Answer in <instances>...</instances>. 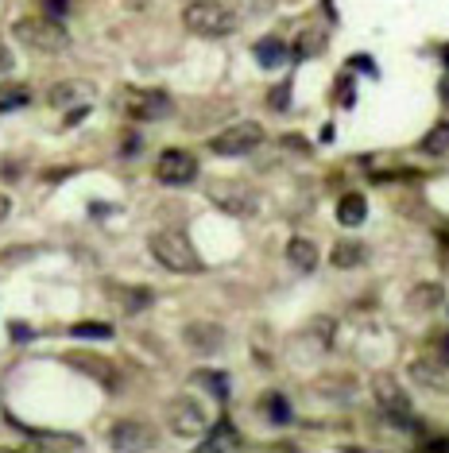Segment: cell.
I'll list each match as a JSON object with an SVG mask.
<instances>
[{
	"label": "cell",
	"mask_w": 449,
	"mask_h": 453,
	"mask_svg": "<svg viewBox=\"0 0 449 453\" xmlns=\"http://www.w3.org/2000/svg\"><path fill=\"white\" fill-rule=\"evenodd\" d=\"M43 8H47V16H63L66 12V8H70V0H43Z\"/></svg>",
	"instance_id": "30"
},
{
	"label": "cell",
	"mask_w": 449,
	"mask_h": 453,
	"mask_svg": "<svg viewBox=\"0 0 449 453\" xmlns=\"http://www.w3.org/2000/svg\"><path fill=\"white\" fill-rule=\"evenodd\" d=\"M418 148H422L426 156H449V120H445V125L438 120V125L426 132L422 140H418Z\"/></svg>",
	"instance_id": "22"
},
{
	"label": "cell",
	"mask_w": 449,
	"mask_h": 453,
	"mask_svg": "<svg viewBox=\"0 0 449 453\" xmlns=\"http://www.w3.org/2000/svg\"><path fill=\"white\" fill-rule=\"evenodd\" d=\"M12 35L27 50H39V55H63V50L70 47V32L58 24L55 16H24V19H16Z\"/></svg>",
	"instance_id": "3"
},
{
	"label": "cell",
	"mask_w": 449,
	"mask_h": 453,
	"mask_svg": "<svg viewBox=\"0 0 449 453\" xmlns=\"http://www.w3.org/2000/svg\"><path fill=\"white\" fill-rule=\"evenodd\" d=\"M206 198L217 205L221 213H229V218H252V213L260 210V198L252 187H244L237 179H213L206 182Z\"/></svg>",
	"instance_id": "5"
},
{
	"label": "cell",
	"mask_w": 449,
	"mask_h": 453,
	"mask_svg": "<svg viewBox=\"0 0 449 453\" xmlns=\"http://www.w3.org/2000/svg\"><path fill=\"white\" fill-rule=\"evenodd\" d=\"M148 249H151V256H156V264H163L167 272H175V275H198L202 272V256L194 252L186 233H179V229L151 233Z\"/></svg>",
	"instance_id": "2"
},
{
	"label": "cell",
	"mask_w": 449,
	"mask_h": 453,
	"mask_svg": "<svg viewBox=\"0 0 449 453\" xmlns=\"http://www.w3.org/2000/svg\"><path fill=\"white\" fill-rule=\"evenodd\" d=\"M32 446L35 449H81L86 441H81L78 434H35Z\"/></svg>",
	"instance_id": "23"
},
{
	"label": "cell",
	"mask_w": 449,
	"mask_h": 453,
	"mask_svg": "<svg viewBox=\"0 0 449 453\" xmlns=\"http://www.w3.org/2000/svg\"><path fill=\"white\" fill-rule=\"evenodd\" d=\"M117 109L125 112L132 120H163L171 117V97L159 94V89H125V94L117 97Z\"/></svg>",
	"instance_id": "8"
},
{
	"label": "cell",
	"mask_w": 449,
	"mask_h": 453,
	"mask_svg": "<svg viewBox=\"0 0 449 453\" xmlns=\"http://www.w3.org/2000/svg\"><path fill=\"white\" fill-rule=\"evenodd\" d=\"M112 446L117 449H156V434H151L148 422L120 418L117 426H112Z\"/></svg>",
	"instance_id": "11"
},
{
	"label": "cell",
	"mask_w": 449,
	"mask_h": 453,
	"mask_svg": "<svg viewBox=\"0 0 449 453\" xmlns=\"http://www.w3.org/2000/svg\"><path fill=\"white\" fill-rule=\"evenodd\" d=\"M182 342H186L194 353L202 357H213L217 349L224 345V329L217 322H190L186 329H182Z\"/></svg>",
	"instance_id": "12"
},
{
	"label": "cell",
	"mask_w": 449,
	"mask_h": 453,
	"mask_svg": "<svg viewBox=\"0 0 449 453\" xmlns=\"http://www.w3.org/2000/svg\"><path fill=\"white\" fill-rule=\"evenodd\" d=\"M445 303V291L438 283H418V287H411V295H407V306L411 311H434V306H442Z\"/></svg>",
	"instance_id": "18"
},
{
	"label": "cell",
	"mask_w": 449,
	"mask_h": 453,
	"mask_svg": "<svg viewBox=\"0 0 449 453\" xmlns=\"http://www.w3.org/2000/svg\"><path fill=\"white\" fill-rule=\"evenodd\" d=\"M411 380L430 391H449V360L445 357H415Z\"/></svg>",
	"instance_id": "10"
},
{
	"label": "cell",
	"mask_w": 449,
	"mask_h": 453,
	"mask_svg": "<svg viewBox=\"0 0 449 453\" xmlns=\"http://www.w3.org/2000/svg\"><path fill=\"white\" fill-rule=\"evenodd\" d=\"M12 66H16V58L8 55V43H4V39H0V74H8V70H12Z\"/></svg>",
	"instance_id": "31"
},
{
	"label": "cell",
	"mask_w": 449,
	"mask_h": 453,
	"mask_svg": "<svg viewBox=\"0 0 449 453\" xmlns=\"http://www.w3.org/2000/svg\"><path fill=\"white\" fill-rule=\"evenodd\" d=\"M330 260H333V267H341V272H345V267H361L364 260H369V249H364L361 241H341L333 249Z\"/></svg>",
	"instance_id": "20"
},
{
	"label": "cell",
	"mask_w": 449,
	"mask_h": 453,
	"mask_svg": "<svg viewBox=\"0 0 449 453\" xmlns=\"http://www.w3.org/2000/svg\"><path fill=\"white\" fill-rule=\"evenodd\" d=\"M287 264L299 272H318V244L310 236H291L287 241Z\"/></svg>",
	"instance_id": "14"
},
{
	"label": "cell",
	"mask_w": 449,
	"mask_h": 453,
	"mask_svg": "<svg viewBox=\"0 0 449 453\" xmlns=\"http://www.w3.org/2000/svg\"><path fill=\"white\" fill-rule=\"evenodd\" d=\"M47 101L55 109H81L89 101V86H86V81H58V86L50 89Z\"/></svg>",
	"instance_id": "15"
},
{
	"label": "cell",
	"mask_w": 449,
	"mask_h": 453,
	"mask_svg": "<svg viewBox=\"0 0 449 453\" xmlns=\"http://www.w3.org/2000/svg\"><path fill=\"white\" fill-rule=\"evenodd\" d=\"M442 63L449 66V47H442Z\"/></svg>",
	"instance_id": "35"
},
{
	"label": "cell",
	"mask_w": 449,
	"mask_h": 453,
	"mask_svg": "<svg viewBox=\"0 0 449 453\" xmlns=\"http://www.w3.org/2000/svg\"><path fill=\"white\" fill-rule=\"evenodd\" d=\"M112 298H117V306L125 314H140V311H148L156 295H151L148 287H112Z\"/></svg>",
	"instance_id": "16"
},
{
	"label": "cell",
	"mask_w": 449,
	"mask_h": 453,
	"mask_svg": "<svg viewBox=\"0 0 449 453\" xmlns=\"http://www.w3.org/2000/svg\"><path fill=\"white\" fill-rule=\"evenodd\" d=\"M19 105H27V89L24 86L0 89V112H4V109H19Z\"/></svg>",
	"instance_id": "26"
},
{
	"label": "cell",
	"mask_w": 449,
	"mask_h": 453,
	"mask_svg": "<svg viewBox=\"0 0 449 453\" xmlns=\"http://www.w3.org/2000/svg\"><path fill=\"white\" fill-rule=\"evenodd\" d=\"M167 426L179 438H202L209 430V415L194 395H179L167 403Z\"/></svg>",
	"instance_id": "7"
},
{
	"label": "cell",
	"mask_w": 449,
	"mask_h": 453,
	"mask_svg": "<svg viewBox=\"0 0 449 453\" xmlns=\"http://www.w3.org/2000/svg\"><path fill=\"white\" fill-rule=\"evenodd\" d=\"M364 218H369V202H364V194H345L341 202H337V221L356 229Z\"/></svg>",
	"instance_id": "19"
},
{
	"label": "cell",
	"mask_w": 449,
	"mask_h": 453,
	"mask_svg": "<svg viewBox=\"0 0 449 453\" xmlns=\"http://www.w3.org/2000/svg\"><path fill=\"white\" fill-rule=\"evenodd\" d=\"M70 334H74V337H101V342H109L112 326L109 322H78V326H70Z\"/></svg>",
	"instance_id": "24"
},
{
	"label": "cell",
	"mask_w": 449,
	"mask_h": 453,
	"mask_svg": "<svg viewBox=\"0 0 449 453\" xmlns=\"http://www.w3.org/2000/svg\"><path fill=\"white\" fill-rule=\"evenodd\" d=\"M221 449H244V438L229 426V422H217L213 434L202 438V453H221Z\"/></svg>",
	"instance_id": "17"
},
{
	"label": "cell",
	"mask_w": 449,
	"mask_h": 453,
	"mask_svg": "<svg viewBox=\"0 0 449 453\" xmlns=\"http://www.w3.org/2000/svg\"><path fill=\"white\" fill-rule=\"evenodd\" d=\"M445 267H449V249H445Z\"/></svg>",
	"instance_id": "36"
},
{
	"label": "cell",
	"mask_w": 449,
	"mask_h": 453,
	"mask_svg": "<svg viewBox=\"0 0 449 453\" xmlns=\"http://www.w3.org/2000/svg\"><path fill=\"white\" fill-rule=\"evenodd\" d=\"M322 43H325V39H322V35L306 32V35L299 39V47H294V55H299V58H310V55H314V50H322Z\"/></svg>",
	"instance_id": "29"
},
{
	"label": "cell",
	"mask_w": 449,
	"mask_h": 453,
	"mask_svg": "<svg viewBox=\"0 0 449 453\" xmlns=\"http://www.w3.org/2000/svg\"><path fill=\"white\" fill-rule=\"evenodd\" d=\"M8 213H12V198H8V194H0V221H8Z\"/></svg>",
	"instance_id": "32"
},
{
	"label": "cell",
	"mask_w": 449,
	"mask_h": 453,
	"mask_svg": "<svg viewBox=\"0 0 449 453\" xmlns=\"http://www.w3.org/2000/svg\"><path fill=\"white\" fill-rule=\"evenodd\" d=\"M310 337L318 342L322 349L333 345V318H318V322H310Z\"/></svg>",
	"instance_id": "27"
},
{
	"label": "cell",
	"mask_w": 449,
	"mask_h": 453,
	"mask_svg": "<svg viewBox=\"0 0 449 453\" xmlns=\"http://www.w3.org/2000/svg\"><path fill=\"white\" fill-rule=\"evenodd\" d=\"M372 399L380 407V415L392 422L395 430H411L415 426V407H411V395L400 388V380L387 376V372H376L372 376Z\"/></svg>",
	"instance_id": "4"
},
{
	"label": "cell",
	"mask_w": 449,
	"mask_h": 453,
	"mask_svg": "<svg viewBox=\"0 0 449 453\" xmlns=\"http://www.w3.org/2000/svg\"><path fill=\"white\" fill-rule=\"evenodd\" d=\"M442 101H445V105H449V78L442 81Z\"/></svg>",
	"instance_id": "34"
},
{
	"label": "cell",
	"mask_w": 449,
	"mask_h": 453,
	"mask_svg": "<svg viewBox=\"0 0 449 453\" xmlns=\"http://www.w3.org/2000/svg\"><path fill=\"white\" fill-rule=\"evenodd\" d=\"M237 8L221 4V0H194V4L182 8V24L186 32L202 35V39H221L237 32Z\"/></svg>",
	"instance_id": "1"
},
{
	"label": "cell",
	"mask_w": 449,
	"mask_h": 453,
	"mask_svg": "<svg viewBox=\"0 0 449 453\" xmlns=\"http://www.w3.org/2000/svg\"><path fill=\"white\" fill-rule=\"evenodd\" d=\"M275 4H279V0H240L237 16H263V12H271Z\"/></svg>",
	"instance_id": "28"
},
{
	"label": "cell",
	"mask_w": 449,
	"mask_h": 453,
	"mask_svg": "<svg viewBox=\"0 0 449 453\" xmlns=\"http://www.w3.org/2000/svg\"><path fill=\"white\" fill-rule=\"evenodd\" d=\"M194 384L209 388L213 395H229V380H224L221 372H194Z\"/></svg>",
	"instance_id": "25"
},
{
	"label": "cell",
	"mask_w": 449,
	"mask_h": 453,
	"mask_svg": "<svg viewBox=\"0 0 449 453\" xmlns=\"http://www.w3.org/2000/svg\"><path fill=\"white\" fill-rule=\"evenodd\" d=\"M66 365L78 368V372H86V376H94V380H101L109 391L120 388V376H117V368H112V360H101V357H89V353H70Z\"/></svg>",
	"instance_id": "13"
},
{
	"label": "cell",
	"mask_w": 449,
	"mask_h": 453,
	"mask_svg": "<svg viewBox=\"0 0 449 453\" xmlns=\"http://www.w3.org/2000/svg\"><path fill=\"white\" fill-rule=\"evenodd\" d=\"M256 58H260V66H283L287 63V43L283 39H275V35H268V39H260L256 43Z\"/></svg>",
	"instance_id": "21"
},
{
	"label": "cell",
	"mask_w": 449,
	"mask_h": 453,
	"mask_svg": "<svg viewBox=\"0 0 449 453\" xmlns=\"http://www.w3.org/2000/svg\"><path fill=\"white\" fill-rule=\"evenodd\" d=\"M263 143V125L256 120H240V125H229L224 132L209 140V148L217 151V156H229V159H240V156H252Z\"/></svg>",
	"instance_id": "6"
},
{
	"label": "cell",
	"mask_w": 449,
	"mask_h": 453,
	"mask_svg": "<svg viewBox=\"0 0 449 453\" xmlns=\"http://www.w3.org/2000/svg\"><path fill=\"white\" fill-rule=\"evenodd\" d=\"M271 415H275V418H287V407H283L279 399H271Z\"/></svg>",
	"instance_id": "33"
},
{
	"label": "cell",
	"mask_w": 449,
	"mask_h": 453,
	"mask_svg": "<svg viewBox=\"0 0 449 453\" xmlns=\"http://www.w3.org/2000/svg\"><path fill=\"white\" fill-rule=\"evenodd\" d=\"M156 179L163 182V187H186V182L198 179V159L182 148L163 151V156L156 159Z\"/></svg>",
	"instance_id": "9"
}]
</instances>
